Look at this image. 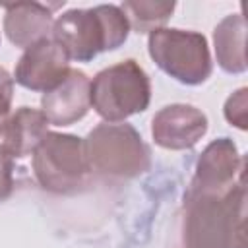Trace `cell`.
Returning a JSON list of instances; mask_svg holds the SVG:
<instances>
[{"instance_id":"obj_1","label":"cell","mask_w":248,"mask_h":248,"mask_svg":"<svg viewBox=\"0 0 248 248\" xmlns=\"http://www.w3.org/2000/svg\"><path fill=\"white\" fill-rule=\"evenodd\" d=\"M244 178L227 192L184 194V248H244Z\"/></svg>"},{"instance_id":"obj_2","label":"cell","mask_w":248,"mask_h":248,"mask_svg":"<svg viewBox=\"0 0 248 248\" xmlns=\"http://www.w3.org/2000/svg\"><path fill=\"white\" fill-rule=\"evenodd\" d=\"M70 60L89 62L105 50H116L130 35V23L114 4L72 8L56 17L50 33Z\"/></svg>"},{"instance_id":"obj_3","label":"cell","mask_w":248,"mask_h":248,"mask_svg":"<svg viewBox=\"0 0 248 248\" xmlns=\"http://www.w3.org/2000/svg\"><path fill=\"white\" fill-rule=\"evenodd\" d=\"M85 155L91 167L107 178H136L149 170L151 151L141 134L128 122H101L87 138Z\"/></svg>"},{"instance_id":"obj_4","label":"cell","mask_w":248,"mask_h":248,"mask_svg":"<svg viewBox=\"0 0 248 248\" xmlns=\"http://www.w3.org/2000/svg\"><path fill=\"white\" fill-rule=\"evenodd\" d=\"M151 101L147 72L134 58L112 64L95 74L89 83L91 108L105 122H124L143 112Z\"/></svg>"},{"instance_id":"obj_5","label":"cell","mask_w":248,"mask_h":248,"mask_svg":"<svg viewBox=\"0 0 248 248\" xmlns=\"http://www.w3.org/2000/svg\"><path fill=\"white\" fill-rule=\"evenodd\" d=\"M31 155L33 174L43 190L68 196L87 186L91 167L85 155L83 138L74 134L46 132Z\"/></svg>"},{"instance_id":"obj_6","label":"cell","mask_w":248,"mask_h":248,"mask_svg":"<svg viewBox=\"0 0 248 248\" xmlns=\"http://www.w3.org/2000/svg\"><path fill=\"white\" fill-rule=\"evenodd\" d=\"M151 60L182 85H202L213 72L207 39L190 29L161 27L149 33Z\"/></svg>"},{"instance_id":"obj_7","label":"cell","mask_w":248,"mask_h":248,"mask_svg":"<svg viewBox=\"0 0 248 248\" xmlns=\"http://www.w3.org/2000/svg\"><path fill=\"white\" fill-rule=\"evenodd\" d=\"M68 54L56 41L48 37L23 50L14 70V81L25 89L46 93L56 87L68 76Z\"/></svg>"},{"instance_id":"obj_8","label":"cell","mask_w":248,"mask_h":248,"mask_svg":"<svg viewBox=\"0 0 248 248\" xmlns=\"http://www.w3.org/2000/svg\"><path fill=\"white\" fill-rule=\"evenodd\" d=\"M244 159L231 138H217L205 145L196 161V172L188 190L227 192L242 180Z\"/></svg>"},{"instance_id":"obj_9","label":"cell","mask_w":248,"mask_h":248,"mask_svg":"<svg viewBox=\"0 0 248 248\" xmlns=\"http://www.w3.org/2000/svg\"><path fill=\"white\" fill-rule=\"evenodd\" d=\"M207 132V116L194 105L174 103L155 112L151 120L153 141L163 149H192Z\"/></svg>"},{"instance_id":"obj_10","label":"cell","mask_w":248,"mask_h":248,"mask_svg":"<svg viewBox=\"0 0 248 248\" xmlns=\"http://www.w3.org/2000/svg\"><path fill=\"white\" fill-rule=\"evenodd\" d=\"M89 83L85 72L70 68L68 76L41 97V110L46 120L54 126H70L81 120L91 108Z\"/></svg>"},{"instance_id":"obj_11","label":"cell","mask_w":248,"mask_h":248,"mask_svg":"<svg viewBox=\"0 0 248 248\" xmlns=\"http://www.w3.org/2000/svg\"><path fill=\"white\" fill-rule=\"evenodd\" d=\"M4 8V33L12 45L29 48L52 33L54 19L48 6L41 2H16Z\"/></svg>"},{"instance_id":"obj_12","label":"cell","mask_w":248,"mask_h":248,"mask_svg":"<svg viewBox=\"0 0 248 248\" xmlns=\"http://www.w3.org/2000/svg\"><path fill=\"white\" fill-rule=\"evenodd\" d=\"M48 120L43 110L33 107H19L0 126V145L14 157H27L35 151L48 132Z\"/></svg>"},{"instance_id":"obj_13","label":"cell","mask_w":248,"mask_h":248,"mask_svg":"<svg viewBox=\"0 0 248 248\" xmlns=\"http://www.w3.org/2000/svg\"><path fill=\"white\" fill-rule=\"evenodd\" d=\"M215 58L223 72L244 74L246 62V19L238 14L225 16L213 29Z\"/></svg>"},{"instance_id":"obj_14","label":"cell","mask_w":248,"mask_h":248,"mask_svg":"<svg viewBox=\"0 0 248 248\" xmlns=\"http://www.w3.org/2000/svg\"><path fill=\"white\" fill-rule=\"evenodd\" d=\"M176 4L174 2H143V0H130L122 2L120 10L124 12L130 29L136 33H151L161 29L172 16Z\"/></svg>"},{"instance_id":"obj_15","label":"cell","mask_w":248,"mask_h":248,"mask_svg":"<svg viewBox=\"0 0 248 248\" xmlns=\"http://www.w3.org/2000/svg\"><path fill=\"white\" fill-rule=\"evenodd\" d=\"M246 107H248V89L240 87L225 103L223 112H225L227 122L231 126H236L238 130H246L248 128V124H246Z\"/></svg>"},{"instance_id":"obj_16","label":"cell","mask_w":248,"mask_h":248,"mask_svg":"<svg viewBox=\"0 0 248 248\" xmlns=\"http://www.w3.org/2000/svg\"><path fill=\"white\" fill-rule=\"evenodd\" d=\"M14 190V157L0 145V202L10 198Z\"/></svg>"},{"instance_id":"obj_17","label":"cell","mask_w":248,"mask_h":248,"mask_svg":"<svg viewBox=\"0 0 248 248\" xmlns=\"http://www.w3.org/2000/svg\"><path fill=\"white\" fill-rule=\"evenodd\" d=\"M12 101H14V78L8 74L4 66H0V126L10 116Z\"/></svg>"}]
</instances>
